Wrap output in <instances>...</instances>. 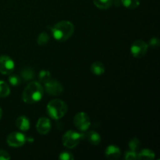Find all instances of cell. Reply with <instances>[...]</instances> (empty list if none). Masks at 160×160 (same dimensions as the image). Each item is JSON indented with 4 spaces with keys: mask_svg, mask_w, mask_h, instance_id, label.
Masks as SVG:
<instances>
[{
    "mask_svg": "<svg viewBox=\"0 0 160 160\" xmlns=\"http://www.w3.org/2000/svg\"><path fill=\"white\" fill-rule=\"evenodd\" d=\"M44 89L42 84L37 81H32L25 88L22 98L27 104H34L42 99Z\"/></svg>",
    "mask_w": 160,
    "mask_h": 160,
    "instance_id": "cell-1",
    "label": "cell"
},
{
    "mask_svg": "<svg viewBox=\"0 0 160 160\" xmlns=\"http://www.w3.org/2000/svg\"><path fill=\"white\" fill-rule=\"evenodd\" d=\"M74 32V26L68 20L59 22L52 28V34L56 41L60 42L68 40Z\"/></svg>",
    "mask_w": 160,
    "mask_h": 160,
    "instance_id": "cell-2",
    "label": "cell"
},
{
    "mask_svg": "<svg viewBox=\"0 0 160 160\" xmlns=\"http://www.w3.org/2000/svg\"><path fill=\"white\" fill-rule=\"evenodd\" d=\"M67 112V105L60 99H53L47 106V113L54 120L62 118Z\"/></svg>",
    "mask_w": 160,
    "mask_h": 160,
    "instance_id": "cell-3",
    "label": "cell"
},
{
    "mask_svg": "<svg viewBox=\"0 0 160 160\" xmlns=\"http://www.w3.org/2000/svg\"><path fill=\"white\" fill-rule=\"evenodd\" d=\"M84 138L83 134L74 131H68L62 136V142L65 147L68 148H73L79 145L81 141Z\"/></svg>",
    "mask_w": 160,
    "mask_h": 160,
    "instance_id": "cell-4",
    "label": "cell"
},
{
    "mask_svg": "<svg viewBox=\"0 0 160 160\" xmlns=\"http://www.w3.org/2000/svg\"><path fill=\"white\" fill-rule=\"evenodd\" d=\"M75 127L81 131H86L91 126V120L88 115L84 112H78L73 119Z\"/></svg>",
    "mask_w": 160,
    "mask_h": 160,
    "instance_id": "cell-5",
    "label": "cell"
},
{
    "mask_svg": "<svg viewBox=\"0 0 160 160\" xmlns=\"http://www.w3.org/2000/svg\"><path fill=\"white\" fill-rule=\"evenodd\" d=\"M148 44L143 40H137L131 45V52L135 58H142L145 56L148 51Z\"/></svg>",
    "mask_w": 160,
    "mask_h": 160,
    "instance_id": "cell-6",
    "label": "cell"
},
{
    "mask_svg": "<svg viewBox=\"0 0 160 160\" xmlns=\"http://www.w3.org/2000/svg\"><path fill=\"white\" fill-rule=\"evenodd\" d=\"M6 141L9 146L18 148L23 146L26 143L27 138L24 134L20 132H12L8 135Z\"/></svg>",
    "mask_w": 160,
    "mask_h": 160,
    "instance_id": "cell-7",
    "label": "cell"
},
{
    "mask_svg": "<svg viewBox=\"0 0 160 160\" xmlns=\"http://www.w3.org/2000/svg\"><path fill=\"white\" fill-rule=\"evenodd\" d=\"M13 60L8 56H0V73L2 74H10L14 70Z\"/></svg>",
    "mask_w": 160,
    "mask_h": 160,
    "instance_id": "cell-8",
    "label": "cell"
},
{
    "mask_svg": "<svg viewBox=\"0 0 160 160\" xmlns=\"http://www.w3.org/2000/svg\"><path fill=\"white\" fill-rule=\"evenodd\" d=\"M45 88L47 93L51 95H55V96L60 95L63 90L62 84L55 79H50L47 82H45Z\"/></svg>",
    "mask_w": 160,
    "mask_h": 160,
    "instance_id": "cell-9",
    "label": "cell"
},
{
    "mask_svg": "<svg viewBox=\"0 0 160 160\" xmlns=\"http://www.w3.org/2000/svg\"><path fill=\"white\" fill-rule=\"evenodd\" d=\"M51 122L49 119L46 117H42L38 120L37 123V131L41 134H46L51 130Z\"/></svg>",
    "mask_w": 160,
    "mask_h": 160,
    "instance_id": "cell-10",
    "label": "cell"
},
{
    "mask_svg": "<svg viewBox=\"0 0 160 160\" xmlns=\"http://www.w3.org/2000/svg\"><path fill=\"white\" fill-rule=\"evenodd\" d=\"M105 155L108 159L117 160L120 159V156H121V151L118 146L111 145L106 148V151H105Z\"/></svg>",
    "mask_w": 160,
    "mask_h": 160,
    "instance_id": "cell-11",
    "label": "cell"
},
{
    "mask_svg": "<svg viewBox=\"0 0 160 160\" xmlns=\"http://www.w3.org/2000/svg\"><path fill=\"white\" fill-rule=\"evenodd\" d=\"M16 125L18 128V129L23 131H28L30 129V126H31V124H30V120L25 116H20V117H19L17 119V121H16Z\"/></svg>",
    "mask_w": 160,
    "mask_h": 160,
    "instance_id": "cell-12",
    "label": "cell"
},
{
    "mask_svg": "<svg viewBox=\"0 0 160 160\" xmlns=\"http://www.w3.org/2000/svg\"><path fill=\"white\" fill-rule=\"evenodd\" d=\"M84 136L88 141L89 143L93 145H98L101 142V136H100V134L94 131H88L87 134H84Z\"/></svg>",
    "mask_w": 160,
    "mask_h": 160,
    "instance_id": "cell-13",
    "label": "cell"
},
{
    "mask_svg": "<svg viewBox=\"0 0 160 160\" xmlns=\"http://www.w3.org/2000/svg\"><path fill=\"white\" fill-rule=\"evenodd\" d=\"M91 70L95 75L99 76V75L103 74L105 73V66L102 62L99 61L93 62L91 66Z\"/></svg>",
    "mask_w": 160,
    "mask_h": 160,
    "instance_id": "cell-14",
    "label": "cell"
},
{
    "mask_svg": "<svg viewBox=\"0 0 160 160\" xmlns=\"http://www.w3.org/2000/svg\"><path fill=\"white\" fill-rule=\"evenodd\" d=\"M155 158V152L152 150L145 148L138 153V159L139 160H151Z\"/></svg>",
    "mask_w": 160,
    "mask_h": 160,
    "instance_id": "cell-15",
    "label": "cell"
},
{
    "mask_svg": "<svg viewBox=\"0 0 160 160\" xmlns=\"http://www.w3.org/2000/svg\"><path fill=\"white\" fill-rule=\"evenodd\" d=\"M93 2L98 9H107L112 6L113 0H93Z\"/></svg>",
    "mask_w": 160,
    "mask_h": 160,
    "instance_id": "cell-16",
    "label": "cell"
},
{
    "mask_svg": "<svg viewBox=\"0 0 160 160\" xmlns=\"http://www.w3.org/2000/svg\"><path fill=\"white\" fill-rule=\"evenodd\" d=\"M21 78L25 81H31L34 78V72L31 67H25L21 71Z\"/></svg>",
    "mask_w": 160,
    "mask_h": 160,
    "instance_id": "cell-17",
    "label": "cell"
},
{
    "mask_svg": "<svg viewBox=\"0 0 160 160\" xmlns=\"http://www.w3.org/2000/svg\"><path fill=\"white\" fill-rule=\"evenodd\" d=\"M10 94V88L6 82L0 81V98L7 97Z\"/></svg>",
    "mask_w": 160,
    "mask_h": 160,
    "instance_id": "cell-18",
    "label": "cell"
},
{
    "mask_svg": "<svg viewBox=\"0 0 160 160\" xmlns=\"http://www.w3.org/2000/svg\"><path fill=\"white\" fill-rule=\"evenodd\" d=\"M121 2L123 6L128 9H136L140 5L139 0H121Z\"/></svg>",
    "mask_w": 160,
    "mask_h": 160,
    "instance_id": "cell-19",
    "label": "cell"
},
{
    "mask_svg": "<svg viewBox=\"0 0 160 160\" xmlns=\"http://www.w3.org/2000/svg\"><path fill=\"white\" fill-rule=\"evenodd\" d=\"M128 145H129V148L131 151L137 152L139 149V148H140L141 142L137 138H134L130 141Z\"/></svg>",
    "mask_w": 160,
    "mask_h": 160,
    "instance_id": "cell-20",
    "label": "cell"
},
{
    "mask_svg": "<svg viewBox=\"0 0 160 160\" xmlns=\"http://www.w3.org/2000/svg\"><path fill=\"white\" fill-rule=\"evenodd\" d=\"M39 81L42 83L45 84V82L48 81V80L51 79V73L48 70H42V71L39 73L38 75Z\"/></svg>",
    "mask_w": 160,
    "mask_h": 160,
    "instance_id": "cell-21",
    "label": "cell"
},
{
    "mask_svg": "<svg viewBox=\"0 0 160 160\" xmlns=\"http://www.w3.org/2000/svg\"><path fill=\"white\" fill-rule=\"evenodd\" d=\"M9 82L10 83L11 85L14 86H19L21 83V78L17 74H11L9 77Z\"/></svg>",
    "mask_w": 160,
    "mask_h": 160,
    "instance_id": "cell-22",
    "label": "cell"
},
{
    "mask_svg": "<svg viewBox=\"0 0 160 160\" xmlns=\"http://www.w3.org/2000/svg\"><path fill=\"white\" fill-rule=\"evenodd\" d=\"M49 41V36L47 33L42 32L39 34L38 38V43L39 45H45Z\"/></svg>",
    "mask_w": 160,
    "mask_h": 160,
    "instance_id": "cell-23",
    "label": "cell"
},
{
    "mask_svg": "<svg viewBox=\"0 0 160 160\" xmlns=\"http://www.w3.org/2000/svg\"><path fill=\"white\" fill-rule=\"evenodd\" d=\"M59 159L61 160H73L74 159L73 154L68 152H63L60 153L59 156Z\"/></svg>",
    "mask_w": 160,
    "mask_h": 160,
    "instance_id": "cell-24",
    "label": "cell"
},
{
    "mask_svg": "<svg viewBox=\"0 0 160 160\" xmlns=\"http://www.w3.org/2000/svg\"><path fill=\"white\" fill-rule=\"evenodd\" d=\"M125 159L126 160H135L138 159V153L134 151H128L125 153Z\"/></svg>",
    "mask_w": 160,
    "mask_h": 160,
    "instance_id": "cell-25",
    "label": "cell"
},
{
    "mask_svg": "<svg viewBox=\"0 0 160 160\" xmlns=\"http://www.w3.org/2000/svg\"><path fill=\"white\" fill-rule=\"evenodd\" d=\"M10 156L9 153L4 150H0V160H9L10 159Z\"/></svg>",
    "mask_w": 160,
    "mask_h": 160,
    "instance_id": "cell-26",
    "label": "cell"
},
{
    "mask_svg": "<svg viewBox=\"0 0 160 160\" xmlns=\"http://www.w3.org/2000/svg\"><path fill=\"white\" fill-rule=\"evenodd\" d=\"M149 45L152 48H157L159 45V40L156 38H152L151 40L149 41Z\"/></svg>",
    "mask_w": 160,
    "mask_h": 160,
    "instance_id": "cell-27",
    "label": "cell"
},
{
    "mask_svg": "<svg viewBox=\"0 0 160 160\" xmlns=\"http://www.w3.org/2000/svg\"><path fill=\"white\" fill-rule=\"evenodd\" d=\"M2 116V110L1 107H0V119H1Z\"/></svg>",
    "mask_w": 160,
    "mask_h": 160,
    "instance_id": "cell-28",
    "label": "cell"
}]
</instances>
